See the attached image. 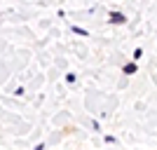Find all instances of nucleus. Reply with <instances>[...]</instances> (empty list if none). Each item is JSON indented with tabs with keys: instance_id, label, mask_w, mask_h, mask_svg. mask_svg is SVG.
Here are the masks:
<instances>
[{
	"instance_id": "nucleus-4",
	"label": "nucleus",
	"mask_w": 157,
	"mask_h": 150,
	"mask_svg": "<svg viewBox=\"0 0 157 150\" xmlns=\"http://www.w3.org/2000/svg\"><path fill=\"white\" fill-rule=\"evenodd\" d=\"M73 31L78 33V35H87V31H82V28H78V26H73Z\"/></svg>"
},
{
	"instance_id": "nucleus-2",
	"label": "nucleus",
	"mask_w": 157,
	"mask_h": 150,
	"mask_svg": "<svg viewBox=\"0 0 157 150\" xmlns=\"http://www.w3.org/2000/svg\"><path fill=\"white\" fill-rule=\"evenodd\" d=\"M124 73H127V75H134V73H136V63H127L124 66Z\"/></svg>"
},
{
	"instance_id": "nucleus-1",
	"label": "nucleus",
	"mask_w": 157,
	"mask_h": 150,
	"mask_svg": "<svg viewBox=\"0 0 157 150\" xmlns=\"http://www.w3.org/2000/svg\"><path fill=\"white\" fill-rule=\"evenodd\" d=\"M108 21H110V24H127V17H124L122 12H113Z\"/></svg>"
},
{
	"instance_id": "nucleus-3",
	"label": "nucleus",
	"mask_w": 157,
	"mask_h": 150,
	"mask_svg": "<svg viewBox=\"0 0 157 150\" xmlns=\"http://www.w3.org/2000/svg\"><path fill=\"white\" fill-rule=\"evenodd\" d=\"M141 54H143V52H141V49H134V54H131V56H134V59L138 61V59H141Z\"/></svg>"
}]
</instances>
